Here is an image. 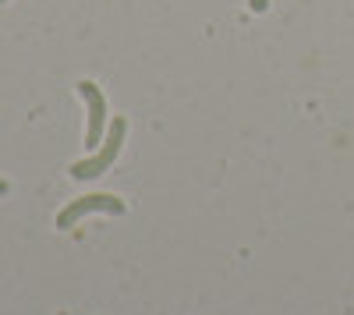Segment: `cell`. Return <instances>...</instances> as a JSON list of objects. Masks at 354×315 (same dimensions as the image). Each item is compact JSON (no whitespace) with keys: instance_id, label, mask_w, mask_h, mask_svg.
<instances>
[{"instance_id":"cell-5","label":"cell","mask_w":354,"mask_h":315,"mask_svg":"<svg viewBox=\"0 0 354 315\" xmlns=\"http://www.w3.org/2000/svg\"><path fill=\"white\" fill-rule=\"evenodd\" d=\"M0 4H8V0H0Z\"/></svg>"},{"instance_id":"cell-1","label":"cell","mask_w":354,"mask_h":315,"mask_svg":"<svg viewBox=\"0 0 354 315\" xmlns=\"http://www.w3.org/2000/svg\"><path fill=\"white\" fill-rule=\"evenodd\" d=\"M124 135H128V121H124V117H113L110 128H106V138L96 146V153L88 156V160L71 163V178H75V181H93V178L106 174V170L113 166V160H117V153H121Z\"/></svg>"},{"instance_id":"cell-4","label":"cell","mask_w":354,"mask_h":315,"mask_svg":"<svg viewBox=\"0 0 354 315\" xmlns=\"http://www.w3.org/2000/svg\"><path fill=\"white\" fill-rule=\"evenodd\" d=\"M0 195H8V181L4 178H0Z\"/></svg>"},{"instance_id":"cell-2","label":"cell","mask_w":354,"mask_h":315,"mask_svg":"<svg viewBox=\"0 0 354 315\" xmlns=\"http://www.w3.org/2000/svg\"><path fill=\"white\" fill-rule=\"evenodd\" d=\"M88 213H110V216H121L124 213V202L113 195H85V198H75V202H68L61 213H57V227L61 231H71V227L88 216Z\"/></svg>"},{"instance_id":"cell-3","label":"cell","mask_w":354,"mask_h":315,"mask_svg":"<svg viewBox=\"0 0 354 315\" xmlns=\"http://www.w3.org/2000/svg\"><path fill=\"white\" fill-rule=\"evenodd\" d=\"M78 93L88 106V128H85V146L88 149H96L100 142H103V131H106V99L100 93V85L96 82H78Z\"/></svg>"}]
</instances>
